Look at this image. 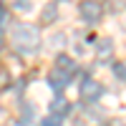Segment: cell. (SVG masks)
I'll return each instance as SVG.
<instances>
[{
    "label": "cell",
    "instance_id": "9c48e42d",
    "mask_svg": "<svg viewBox=\"0 0 126 126\" xmlns=\"http://www.w3.org/2000/svg\"><path fill=\"white\" fill-rule=\"evenodd\" d=\"M113 73H116V78H119V81H126V61L116 63V66H113Z\"/></svg>",
    "mask_w": 126,
    "mask_h": 126
},
{
    "label": "cell",
    "instance_id": "8992f818",
    "mask_svg": "<svg viewBox=\"0 0 126 126\" xmlns=\"http://www.w3.org/2000/svg\"><path fill=\"white\" fill-rule=\"evenodd\" d=\"M68 109H71V103L63 96H56L53 101H50V113H56V116H61V119H63V113H68Z\"/></svg>",
    "mask_w": 126,
    "mask_h": 126
},
{
    "label": "cell",
    "instance_id": "8fae6325",
    "mask_svg": "<svg viewBox=\"0 0 126 126\" xmlns=\"http://www.w3.org/2000/svg\"><path fill=\"white\" fill-rule=\"evenodd\" d=\"M13 8H15V10H23V13H28V10H30V0H15Z\"/></svg>",
    "mask_w": 126,
    "mask_h": 126
},
{
    "label": "cell",
    "instance_id": "ba28073f",
    "mask_svg": "<svg viewBox=\"0 0 126 126\" xmlns=\"http://www.w3.org/2000/svg\"><path fill=\"white\" fill-rule=\"evenodd\" d=\"M56 63H58L61 68H66V71H71V73L76 71V63H73V61H71L68 56H58V61H56Z\"/></svg>",
    "mask_w": 126,
    "mask_h": 126
},
{
    "label": "cell",
    "instance_id": "6da1fadb",
    "mask_svg": "<svg viewBox=\"0 0 126 126\" xmlns=\"http://www.w3.org/2000/svg\"><path fill=\"white\" fill-rule=\"evenodd\" d=\"M13 48L20 53H35L40 48V33L35 25H15L13 30Z\"/></svg>",
    "mask_w": 126,
    "mask_h": 126
},
{
    "label": "cell",
    "instance_id": "5b68a950",
    "mask_svg": "<svg viewBox=\"0 0 126 126\" xmlns=\"http://www.w3.org/2000/svg\"><path fill=\"white\" fill-rule=\"evenodd\" d=\"M113 53V43H111V38H101L98 40V48H96V58L103 63V61H109Z\"/></svg>",
    "mask_w": 126,
    "mask_h": 126
},
{
    "label": "cell",
    "instance_id": "52a82bcc",
    "mask_svg": "<svg viewBox=\"0 0 126 126\" xmlns=\"http://www.w3.org/2000/svg\"><path fill=\"white\" fill-rule=\"evenodd\" d=\"M56 18H58V8H56L53 3H48V5H46V10L40 13V20H43L46 25H50V23H53Z\"/></svg>",
    "mask_w": 126,
    "mask_h": 126
},
{
    "label": "cell",
    "instance_id": "30bf717a",
    "mask_svg": "<svg viewBox=\"0 0 126 126\" xmlns=\"http://www.w3.org/2000/svg\"><path fill=\"white\" fill-rule=\"evenodd\" d=\"M40 126H61V116H56V113H50V116L43 119V124Z\"/></svg>",
    "mask_w": 126,
    "mask_h": 126
},
{
    "label": "cell",
    "instance_id": "7a4b0ae2",
    "mask_svg": "<svg viewBox=\"0 0 126 126\" xmlns=\"http://www.w3.org/2000/svg\"><path fill=\"white\" fill-rule=\"evenodd\" d=\"M68 83H71V71H66V68L58 66V68H53V71L48 73V86L53 88L56 93H61Z\"/></svg>",
    "mask_w": 126,
    "mask_h": 126
},
{
    "label": "cell",
    "instance_id": "3957f363",
    "mask_svg": "<svg viewBox=\"0 0 126 126\" xmlns=\"http://www.w3.org/2000/svg\"><path fill=\"white\" fill-rule=\"evenodd\" d=\"M101 15H103V8L96 0H83L81 3V18L86 20V23H98Z\"/></svg>",
    "mask_w": 126,
    "mask_h": 126
},
{
    "label": "cell",
    "instance_id": "7c38bea8",
    "mask_svg": "<svg viewBox=\"0 0 126 126\" xmlns=\"http://www.w3.org/2000/svg\"><path fill=\"white\" fill-rule=\"evenodd\" d=\"M5 23H8V10H5V8H0V28H3Z\"/></svg>",
    "mask_w": 126,
    "mask_h": 126
},
{
    "label": "cell",
    "instance_id": "277c9868",
    "mask_svg": "<svg viewBox=\"0 0 126 126\" xmlns=\"http://www.w3.org/2000/svg\"><path fill=\"white\" fill-rule=\"evenodd\" d=\"M101 93H103V86L98 81H93V78H86L81 83V98L83 101H96L101 98Z\"/></svg>",
    "mask_w": 126,
    "mask_h": 126
}]
</instances>
